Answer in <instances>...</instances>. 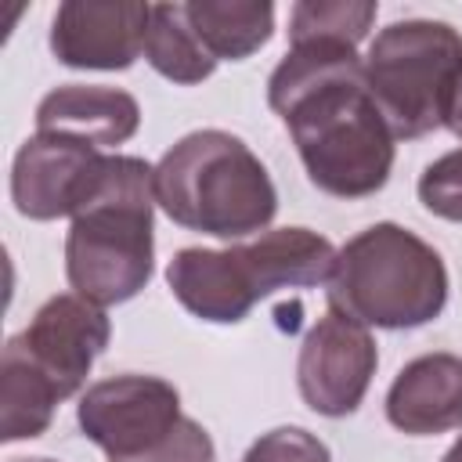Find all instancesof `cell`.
I'll list each match as a JSON object with an SVG mask.
<instances>
[{"instance_id": "obj_1", "label": "cell", "mask_w": 462, "mask_h": 462, "mask_svg": "<svg viewBox=\"0 0 462 462\" xmlns=\"http://www.w3.org/2000/svg\"><path fill=\"white\" fill-rule=\"evenodd\" d=\"M267 105L289 126L310 184L332 199H368L393 170L390 134L365 58L346 43H292L267 76Z\"/></svg>"}, {"instance_id": "obj_2", "label": "cell", "mask_w": 462, "mask_h": 462, "mask_svg": "<svg viewBox=\"0 0 462 462\" xmlns=\"http://www.w3.org/2000/svg\"><path fill=\"white\" fill-rule=\"evenodd\" d=\"M155 206V166L105 152L94 188L65 235V278L76 296L116 307L152 282Z\"/></svg>"}, {"instance_id": "obj_3", "label": "cell", "mask_w": 462, "mask_h": 462, "mask_svg": "<svg viewBox=\"0 0 462 462\" xmlns=\"http://www.w3.org/2000/svg\"><path fill=\"white\" fill-rule=\"evenodd\" d=\"M336 253L310 227H267L253 242H231L227 249L188 245L173 253L166 285L199 321L235 325L278 289L328 285Z\"/></svg>"}, {"instance_id": "obj_4", "label": "cell", "mask_w": 462, "mask_h": 462, "mask_svg": "<svg viewBox=\"0 0 462 462\" xmlns=\"http://www.w3.org/2000/svg\"><path fill=\"white\" fill-rule=\"evenodd\" d=\"M162 213L199 235L242 242L263 235L278 213V191L256 152L227 130H191L155 162Z\"/></svg>"}, {"instance_id": "obj_5", "label": "cell", "mask_w": 462, "mask_h": 462, "mask_svg": "<svg viewBox=\"0 0 462 462\" xmlns=\"http://www.w3.org/2000/svg\"><path fill=\"white\" fill-rule=\"evenodd\" d=\"M444 256L415 231L379 220L339 245L328 307L365 328H419L448 307Z\"/></svg>"}, {"instance_id": "obj_6", "label": "cell", "mask_w": 462, "mask_h": 462, "mask_svg": "<svg viewBox=\"0 0 462 462\" xmlns=\"http://www.w3.org/2000/svg\"><path fill=\"white\" fill-rule=\"evenodd\" d=\"M458 69L462 32L437 18L390 22L365 54L368 90L397 141H415L444 126Z\"/></svg>"}, {"instance_id": "obj_7", "label": "cell", "mask_w": 462, "mask_h": 462, "mask_svg": "<svg viewBox=\"0 0 462 462\" xmlns=\"http://www.w3.org/2000/svg\"><path fill=\"white\" fill-rule=\"evenodd\" d=\"M180 393L159 375H112L83 390L76 404V422L90 444H97L108 462L137 458L159 448L180 422Z\"/></svg>"}, {"instance_id": "obj_8", "label": "cell", "mask_w": 462, "mask_h": 462, "mask_svg": "<svg viewBox=\"0 0 462 462\" xmlns=\"http://www.w3.org/2000/svg\"><path fill=\"white\" fill-rule=\"evenodd\" d=\"M379 365L375 339L365 325L339 310H325L303 336L296 357V386L310 411L343 419L365 401Z\"/></svg>"}, {"instance_id": "obj_9", "label": "cell", "mask_w": 462, "mask_h": 462, "mask_svg": "<svg viewBox=\"0 0 462 462\" xmlns=\"http://www.w3.org/2000/svg\"><path fill=\"white\" fill-rule=\"evenodd\" d=\"M14 339L25 350V357L54 383L58 397L65 401L83 390L94 361L105 354L112 339V321L105 307L76 292H61L40 303L25 332H18Z\"/></svg>"}, {"instance_id": "obj_10", "label": "cell", "mask_w": 462, "mask_h": 462, "mask_svg": "<svg viewBox=\"0 0 462 462\" xmlns=\"http://www.w3.org/2000/svg\"><path fill=\"white\" fill-rule=\"evenodd\" d=\"M152 4L65 0L51 18V54L69 69L123 72L144 54Z\"/></svg>"}, {"instance_id": "obj_11", "label": "cell", "mask_w": 462, "mask_h": 462, "mask_svg": "<svg viewBox=\"0 0 462 462\" xmlns=\"http://www.w3.org/2000/svg\"><path fill=\"white\" fill-rule=\"evenodd\" d=\"M97 148L61 137V134H32L22 141L11 162V202L25 220H58L76 217L87 202L97 166Z\"/></svg>"}, {"instance_id": "obj_12", "label": "cell", "mask_w": 462, "mask_h": 462, "mask_svg": "<svg viewBox=\"0 0 462 462\" xmlns=\"http://www.w3.org/2000/svg\"><path fill=\"white\" fill-rule=\"evenodd\" d=\"M386 419L408 437H433L462 426V357L448 350L419 354L386 390Z\"/></svg>"}, {"instance_id": "obj_13", "label": "cell", "mask_w": 462, "mask_h": 462, "mask_svg": "<svg viewBox=\"0 0 462 462\" xmlns=\"http://www.w3.org/2000/svg\"><path fill=\"white\" fill-rule=\"evenodd\" d=\"M141 126L134 94L101 83H61L36 105V130L83 141L97 152L126 144Z\"/></svg>"}, {"instance_id": "obj_14", "label": "cell", "mask_w": 462, "mask_h": 462, "mask_svg": "<svg viewBox=\"0 0 462 462\" xmlns=\"http://www.w3.org/2000/svg\"><path fill=\"white\" fill-rule=\"evenodd\" d=\"M184 14L217 61H242L274 32L271 0H188Z\"/></svg>"}, {"instance_id": "obj_15", "label": "cell", "mask_w": 462, "mask_h": 462, "mask_svg": "<svg viewBox=\"0 0 462 462\" xmlns=\"http://www.w3.org/2000/svg\"><path fill=\"white\" fill-rule=\"evenodd\" d=\"M54 383L25 357L18 339L11 336L0 354V440H32L47 433L54 408H58Z\"/></svg>"}, {"instance_id": "obj_16", "label": "cell", "mask_w": 462, "mask_h": 462, "mask_svg": "<svg viewBox=\"0 0 462 462\" xmlns=\"http://www.w3.org/2000/svg\"><path fill=\"white\" fill-rule=\"evenodd\" d=\"M144 58L162 79L180 87H195L217 72V58L202 47L195 29L188 25L184 4H152Z\"/></svg>"}, {"instance_id": "obj_17", "label": "cell", "mask_w": 462, "mask_h": 462, "mask_svg": "<svg viewBox=\"0 0 462 462\" xmlns=\"http://www.w3.org/2000/svg\"><path fill=\"white\" fill-rule=\"evenodd\" d=\"M375 14L379 7L372 0H300L289 11V47L310 40L357 47L368 36Z\"/></svg>"}, {"instance_id": "obj_18", "label": "cell", "mask_w": 462, "mask_h": 462, "mask_svg": "<svg viewBox=\"0 0 462 462\" xmlns=\"http://www.w3.org/2000/svg\"><path fill=\"white\" fill-rule=\"evenodd\" d=\"M419 202L426 213L462 224V148L433 159L419 177Z\"/></svg>"}, {"instance_id": "obj_19", "label": "cell", "mask_w": 462, "mask_h": 462, "mask_svg": "<svg viewBox=\"0 0 462 462\" xmlns=\"http://www.w3.org/2000/svg\"><path fill=\"white\" fill-rule=\"evenodd\" d=\"M242 462H332V451L303 426H278L256 437Z\"/></svg>"}, {"instance_id": "obj_20", "label": "cell", "mask_w": 462, "mask_h": 462, "mask_svg": "<svg viewBox=\"0 0 462 462\" xmlns=\"http://www.w3.org/2000/svg\"><path fill=\"white\" fill-rule=\"evenodd\" d=\"M119 462H217V451H213V437L206 433V426L184 415L159 448L137 458H119Z\"/></svg>"}, {"instance_id": "obj_21", "label": "cell", "mask_w": 462, "mask_h": 462, "mask_svg": "<svg viewBox=\"0 0 462 462\" xmlns=\"http://www.w3.org/2000/svg\"><path fill=\"white\" fill-rule=\"evenodd\" d=\"M444 126L462 141V69L451 83V97H448V108H444Z\"/></svg>"}, {"instance_id": "obj_22", "label": "cell", "mask_w": 462, "mask_h": 462, "mask_svg": "<svg viewBox=\"0 0 462 462\" xmlns=\"http://www.w3.org/2000/svg\"><path fill=\"white\" fill-rule=\"evenodd\" d=\"M440 462H462V437L444 451V458H440Z\"/></svg>"}, {"instance_id": "obj_23", "label": "cell", "mask_w": 462, "mask_h": 462, "mask_svg": "<svg viewBox=\"0 0 462 462\" xmlns=\"http://www.w3.org/2000/svg\"><path fill=\"white\" fill-rule=\"evenodd\" d=\"M14 462H54V458H14Z\"/></svg>"}]
</instances>
